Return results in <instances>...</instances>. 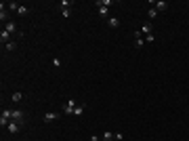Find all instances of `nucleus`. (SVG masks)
Masks as SVG:
<instances>
[{"label":"nucleus","mask_w":189,"mask_h":141,"mask_svg":"<svg viewBox=\"0 0 189 141\" xmlns=\"http://www.w3.org/2000/svg\"><path fill=\"white\" fill-rule=\"evenodd\" d=\"M76 99H67V101H63L61 106V114H74V110H76Z\"/></svg>","instance_id":"nucleus-1"},{"label":"nucleus","mask_w":189,"mask_h":141,"mask_svg":"<svg viewBox=\"0 0 189 141\" xmlns=\"http://www.w3.org/2000/svg\"><path fill=\"white\" fill-rule=\"evenodd\" d=\"M21 127H23V122H19V120H11V122L7 124V131L11 135H17L21 131Z\"/></svg>","instance_id":"nucleus-2"},{"label":"nucleus","mask_w":189,"mask_h":141,"mask_svg":"<svg viewBox=\"0 0 189 141\" xmlns=\"http://www.w3.org/2000/svg\"><path fill=\"white\" fill-rule=\"evenodd\" d=\"M11 120H13V110H4L2 116H0V127H7Z\"/></svg>","instance_id":"nucleus-3"},{"label":"nucleus","mask_w":189,"mask_h":141,"mask_svg":"<svg viewBox=\"0 0 189 141\" xmlns=\"http://www.w3.org/2000/svg\"><path fill=\"white\" fill-rule=\"evenodd\" d=\"M139 32H141V36H143V38H145V36H149V34H154V23H149V21L143 23Z\"/></svg>","instance_id":"nucleus-4"},{"label":"nucleus","mask_w":189,"mask_h":141,"mask_svg":"<svg viewBox=\"0 0 189 141\" xmlns=\"http://www.w3.org/2000/svg\"><path fill=\"white\" fill-rule=\"evenodd\" d=\"M0 19H2L4 23H7V21H11V19H8V8H7V4H4V2L0 4Z\"/></svg>","instance_id":"nucleus-5"},{"label":"nucleus","mask_w":189,"mask_h":141,"mask_svg":"<svg viewBox=\"0 0 189 141\" xmlns=\"http://www.w3.org/2000/svg\"><path fill=\"white\" fill-rule=\"evenodd\" d=\"M59 116H61L59 112H46L44 116H42V120H44V122H53V120H57Z\"/></svg>","instance_id":"nucleus-6"},{"label":"nucleus","mask_w":189,"mask_h":141,"mask_svg":"<svg viewBox=\"0 0 189 141\" xmlns=\"http://www.w3.org/2000/svg\"><path fill=\"white\" fill-rule=\"evenodd\" d=\"M143 44H145V38H143V36H141V32L137 30V32H134V46H137V49H141Z\"/></svg>","instance_id":"nucleus-7"},{"label":"nucleus","mask_w":189,"mask_h":141,"mask_svg":"<svg viewBox=\"0 0 189 141\" xmlns=\"http://www.w3.org/2000/svg\"><path fill=\"white\" fill-rule=\"evenodd\" d=\"M11 36H13V34H8L7 30L2 28V32H0V40H2V44H8V42H11Z\"/></svg>","instance_id":"nucleus-8"},{"label":"nucleus","mask_w":189,"mask_h":141,"mask_svg":"<svg viewBox=\"0 0 189 141\" xmlns=\"http://www.w3.org/2000/svg\"><path fill=\"white\" fill-rule=\"evenodd\" d=\"M4 30H7L8 34H17V25H15V21H7L4 23Z\"/></svg>","instance_id":"nucleus-9"},{"label":"nucleus","mask_w":189,"mask_h":141,"mask_svg":"<svg viewBox=\"0 0 189 141\" xmlns=\"http://www.w3.org/2000/svg\"><path fill=\"white\" fill-rule=\"evenodd\" d=\"M154 4H155V11H158V13H160V11H166V8H168V2H164V0H158V2H154Z\"/></svg>","instance_id":"nucleus-10"},{"label":"nucleus","mask_w":189,"mask_h":141,"mask_svg":"<svg viewBox=\"0 0 189 141\" xmlns=\"http://www.w3.org/2000/svg\"><path fill=\"white\" fill-rule=\"evenodd\" d=\"M112 139H116V133H112V131H105L101 135V141H112Z\"/></svg>","instance_id":"nucleus-11"},{"label":"nucleus","mask_w":189,"mask_h":141,"mask_svg":"<svg viewBox=\"0 0 189 141\" xmlns=\"http://www.w3.org/2000/svg\"><path fill=\"white\" fill-rule=\"evenodd\" d=\"M84 110H86V106H84V103H78V106H76V110H74V114H71V116H82V114H84Z\"/></svg>","instance_id":"nucleus-12"},{"label":"nucleus","mask_w":189,"mask_h":141,"mask_svg":"<svg viewBox=\"0 0 189 141\" xmlns=\"http://www.w3.org/2000/svg\"><path fill=\"white\" fill-rule=\"evenodd\" d=\"M21 99H23V93H21V91H17V93L11 95V101H13V103H19Z\"/></svg>","instance_id":"nucleus-13"},{"label":"nucleus","mask_w":189,"mask_h":141,"mask_svg":"<svg viewBox=\"0 0 189 141\" xmlns=\"http://www.w3.org/2000/svg\"><path fill=\"white\" fill-rule=\"evenodd\" d=\"M107 25H109V28H118V25H120L118 17H107Z\"/></svg>","instance_id":"nucleus-14"},{"label":"nucleus","mask_w":189,"mask_h":141,"mask_svg":"<svg viewBox=\"0 0 189 141\" xmlns=\"http://www.w3.org/2000/svg\"><path fill=\"white\" fill-rule=\"evenodd\" d=\"M13 120L23 122V120H25V116H23V112H19V110H13Z\"/></svg>","instance_id":"nucleus-15"},{"label":"nucleus","mask_w":189,"mask_h":141,"mask_svg":"<svg viewBox=\"0 0 189 141\" xmlns=\"http://www.w3.org/2000/svg\"><path fill=\"white\" fill-rule=\"evenodd\" d=\"M99 15L101 17H109V7H99Z\"/></svg>","instance_id":"nucleus-16"},{"label":"nucleus","mask_w":189,"mask_h":141,"mask_svg":"<svg viewBox=\"0 0 189 141\" xmlns=\"http://www.w3.org/2000/svg\"><path fill=\"white\" fill-rule=\"evenodd\" d=\"M4 46H7V51H8V53H13V51L17 49V42H15V40H11V42H8V44H4Z\"/></svg>","instance_id":"nucleus-17"},{"label":"nucleus","mask_w":189,"mask_h":141,"mask_svg":"<svg viewBox=\"0 0 189 141\" xmlns=\"http://www.w3.org/2000/svg\"><path fill=\"white\" fill-rule=\"evenodd\" d=\"M17 13H19V15H29V8H28V7H21V4H19Z\"/></svg>","instance_id":"nucleus-18"},{"label":"nucleus","mask_w":189,"mask_h":141,"mask_svg":"<svg viewBox=\"0 0 189 141\" xmlns=\"http://www.w3.org/2000/svg\"><path fill=\"white\" fill-rule=\"evenodd\" d=\"M59 7H61V11H63V8H70L71 2H70V0H61V2H59Z\"/></svg>","instance_id":"nucleus-19"},{"label":"nucleus","mask_w":189,"mask_h":141,"mask_svg":"<svg viewBox=\"0 0 189 141\" xmlns=\"http://www.w3.org/2000/svg\"><path fill=\"white\" fill-rule=\"evenodd\" d=\"M7 8H8V11H17L19 4H17V2H7Z\"/></svg>","instance_id":"nucleus-20"},{"label":"nucleus","mask_w":189,"mask_h":141,"mask_svg":"<svg viewBox=\"0 0 189 141\" xmlns=\"http://www.w3.org/2000/svg\"><path fill=\"white\" fill-rule=\"evenodd\" d=\"M158 17V11L155 8H149V19H155Z\"/></svg>","instance_id":"nucleus-21"},{"label":"nucleus","mask_w":189,"mask_h":141,"mask_svg":"<svg viewBox=\"0 0 189 141\" xmlns=\"http://www.w3.org/2000/svg\"><path fill=\"white\" fill-rule=\"evenodd\" d=\"M61 15H63V17H65V19H67V17H70V15H71V11H70V8H63V11H61Z\"/></svg>","instance_id":"nucleus-22"},{"label":"nucleus","mask_w":189,"mask_h":141,"mask_svg":"<svg viewBox=\"0 0 189 141\" xmlns=\"http://www.w3.org/2000/svg\"><path fill=\"white\" fill-rule=\"evenodd\" d=\"M155 40V36L154 34H149V36H145V42H154Z\"/></svg>","instance_id":"nucleus-23"},{"label":"nucleus","mask_w":189,"mask_h":141,"mask_svg":"<svg viewBox=\"0 0 189 141\" xmlns=\"http://www.w3.org/2000/svg\"><path fill=\"white\" fill-rule=\"evenodd\" d=\"M53 65H55V68H61V59H57L55 57V59H53Z\"/></svg>","instance_id":"nucleus-24"},{"label":"nucleus","mask_w":189,"mask_h":141,"mask_svg":"<svg viewBox=\"0 0 189 141\" xmlns=\"http://www.w3.org/2000/svg\"><path fill=\"white\" fill-rule=\"evenodd\" d=\"M91 141H101V137L99 135H91Z\"/></svg>","instance_id":"nucleus-25"}]
</instances>
